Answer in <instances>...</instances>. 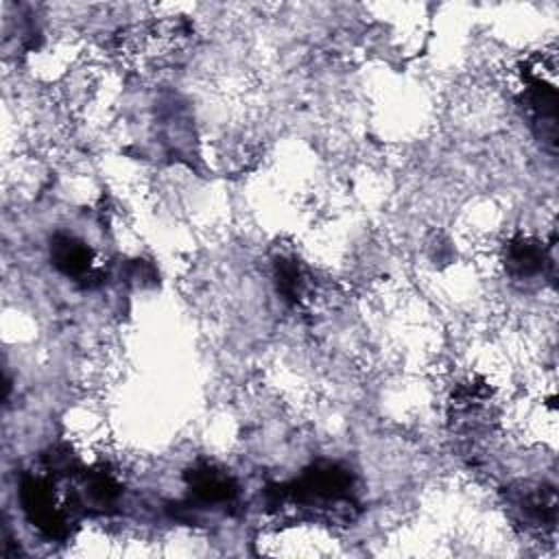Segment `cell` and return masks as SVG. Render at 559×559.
I'll use <instances>...</instances> for the list:
<instances>
[{"instance_id":"cell-4","label":"cell","mask_w":559,"mask_h":559,"mask_svg":"<svg viewBox=\"0 0 559 559\" xmlns=\"http://www.w3.org/2000/svg\"><path fill=\"white\" fill-rule=\"evenodd\" d=\"M188 487L192 496L203 504H229L238 493V487L231 480V476L212 465H199L190 469Z\"/></svg>"},{"instance_id":"cell-7","label":"cell","mask_w":559,"mask_h":559,"mask_svg":"<svg viewBox=\"0 0 559 559\" xmlns=\"http://www.w3.org/2000/svg\"><path fill=\"white\" fill-rule=\"evenodd\" d=\"M275 277H277V290L282 297L290 304H299L308 293V275L304 269L288 258H280L275 262Z\"/></svg>"},{"instance_id":"cell-3","label":"cell","mask_w":559,"mask_h":559,"mask_svg":"<svg viewBox=\"0 0 559 559\" xmlns=\"http://www.w3.org/2000/svg\"><path fill=\"white\" fill-rule=\"evenodd\" d=\"M511 507L528 531H552L557 522V493L552 487H535L518 491L511 500Z\"/></svg>"},{"instance_id":"cell-6","label":"cell","mask_w":559,"mask_h":559,"mask_svg":"<svg viewBox=\"0 0 559 559\" xmlns=\"http://www.w3.org/2000/svg\"><path fill=\"white\" fill-rule=\"evenodd\" d=\"M507 269L518 277H531L539 273L546 264V251L537 240L531 238H515L507 247Z\"/></svg>"},{"instance_id":"cell-2","label":"cell","mask_w":559,"mask_h":559,"mask_svg":"<svg viewBox=\"0 0 559 559\" xmlns=\"http://www.w3.org/2000/svg\"><path fill=\"white\" fill-rule=\"evenodd\" d=\"M524 107L544 142L555 146L557 138V90L544 76L526 72Z\"/></svg>"},{"instance_id":"cell-1","label":"cell","mask_w":559,"mask_h":559,"mask_svg":"<svg viewBox=\"0 0 559 559\" xmlns=\"http://www.w3.org/2000/svg\"><path fill=\"white\" fill-rule=\"evenodd\" d=\"M284 504L312 509L332 520H354L358 509L354 496V476L338 463H314L293 483L280 485L271 491V507Z\"/></svg>"},{"instance_id":"cell-5","label":"cell","mask_w":559,"mask_h":559,"mask_svg":"<svg viewBox=\"0 0 559 559\" xmlns=\"http://www.w3.org/2000/svg\"><path fill=\"white\" fill-rule=\"evenodd\" d=\"M52 264L68 277L83 280L92 271V251L90 247L68 234H57L50 242Z\"/></svg>"}]
</instances>
